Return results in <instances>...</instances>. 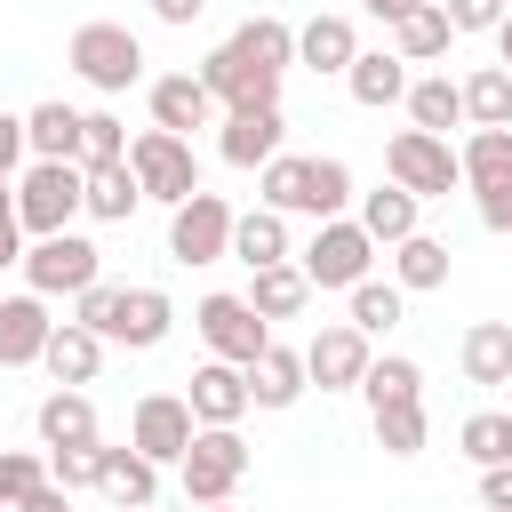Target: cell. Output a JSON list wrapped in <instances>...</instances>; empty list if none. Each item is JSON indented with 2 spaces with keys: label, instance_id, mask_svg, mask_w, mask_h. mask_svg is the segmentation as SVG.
<instances>
[{
  "label": "cell",
  "instance_id": "obj_1",
  "mask_svg": "<svg viewBox=\"0 0 512 512\" xmlns=\"http://www.w3.org/2000/svg\"><path fill=\"white\" fill-rule=\"evenodd\" d=\"M64 64H72L96 96H120V88L144 80V40H136L128 24H112V16H88V24L64 40Z\"/></svg>",
  "mask_w": 512,
  "mask_h": 512
},
{
  "label": "cell",
  "instance_id": "obj_2",
  "mask_svg": "<svg viewBox=\"0 0 512 512\" xmlns=\"http://www.w3.org/2000/svg\"><path fill=\"white\" fill-rule=\"evenodd\" d=\"M80 208H88V176H80V160H32V168H24V184H16V224H24L32 240L72 232Z\"/></svg>",
  "mask_w": 512,
  "mask_h": 512
},
{
  "label": "cell",
  "instance_id": "obj_3",
  "mask_svg": "<svg viewBox=\"0 0 512 512\" xmlns=\"http://www.w3.org/2000/svg\"><path fill=\"white\" fill-rule=\"evenodd\" d=\"M176 480H184V504H232V488L248 480V440H240V424H208V432H192Z\"/></svg>",
  "mask_w": 512,
  "mask_h": 512
},
{
  "label": "cell",
  "instance_id": "obj_4",
  "mask_svg": "<svg viewBox=\"0 0 512 512\" xmlns=\"http://www.w3.org/2000/svg\"><path fill=\"white\" fill-rule=\"evenodd\" d=\"M384 168H392V184L416 192V200H448V192L464 184L456 144H448V136H424V128H400V136L384 144Z\"/></svg>",
  "mask_w": 512,
  "mask_h": 512
},
{
  "label": "cell",
  "instance_id": "obj_5",
  "mask_svg": "<svg viewBox=\"0 0 512 512\" xmlns=\"http://www.w3.org/2000/svg\"><path fill=\"white\" fill-rule=\"evenodd\" d=\"M128 168H136L144 200H168V208H184L192 192H208V184H200L192 144H184V136H168V128H144V136L128 144Z\"/></svg>",
  "mask_w": 512,
  "mask_h": 512
},
{
  "label": "cell",
  "instance_id": "obj_6",
  "mask_svg": "<svg viewBox=\"0 0 512 512\" xmlns=\"http://www.w3.org/2000/svg\"><path fill=\"white\" fill-rule=\"evenodd\" d=\"M24 280H32V296H80V288L104 280V248L80 240V232H48V240L24 248Z\"/></svg>",
  "mask_w": 512,
  "mask_h": 512
},
{
  "label": "cell",
  "instance_id": "obj_7",
  "mask_svg": "<svg viewBox=\"0 0 512 512\" xmlns=\"http://www.w3.org/2000/svg\"><path fill=\"white\" fill-rule=\"evenodd\" d=\"M368 256H376V240L360 232V216H328V224L312 232V248H304V280L352 296V288L368 280Z\"/></svg>",
  "mask_w": 512,
  "mask_h": 512
},
{
  "label": "cell",
  "instance_id": "obj_8",
  "mask_svg": "<svg viewBox=\"0 0 512 512\" xmlns=\"http://www.w3.org/2000/svg\"><path fill=\"white\" fill-rule=\"evenodd\" d=\"M192 328H200V336H208V352H216V360H232V368H256V352L272 344V320H264L248 296H200Z\"/></svg>",
  "mask_w": 512,
  "mask_h": 512
},
{
  "label": "cell",
  "instance_id": "obj_9",
  "mask_svg": "<svg viewBox=\"0 0 512 512\" xmlns=\"http://www.w3.org/2000/svg\"><path fill=\"white\" fill-rule=\"evenodd\" d=\"M232 208H224V192H192L184 208H168V256L176 264H216V256H232Z\"/></svg>",
  "mask_w": 512,
  "mask_h": 512
},
{
  "label": "cell",
  "instance_id": "obj_10",
  "mask_svg": "<svg viewBox=\"0 0 512 512\" xmlns=\"http://www.w3.org/2000/svg\"><path fill=\"white\" fill-rule=\"evenodd\" d=\"M192 432H200V416H192V400H184V392H144V400H136V416H128V448H144L152 464H184Z\"/></svg>",
  "mask_w": 512,
  "mask_h": 512
},
{
  "label": "cell",
  "instance_id": "obj_11",
  "mask_svg": "<svg viewBox=\"0 0 512 512\" xmlns=\"http://www.w3.org/2000/svg\"><path fill=\"white\" fill-rule=\"evenodd\" d=\"M200 88H208L224 112H248V104H280V72H272V64H248L232 40L200 56Z\"/></svg>",
  "mask_w": 512,
  "mask_h": 512
},
{
  "label": "cell",
  "instance_id": "obj_12",
  "mask_svg": "<svg viewBox=\"0 0 512 512\" xmlns=\"http://www.w3.org/2000/svg\"><path fill=\"white\" fill-rule=\"evenodd\" d=\"M368 360H376V352H368V336H360L352 320H336V328H320V336L304 344V376H312L320 392H352V384L368 376Z\"/></svg>",
  "mask_w": 512,
  "mask_h": 512
},
{
  "label": "cell",
  "instance_id": "obj_13",
  "mask_svg": "<svg viewBox=\"0 0 512 512\" xmlns=\"http://www.w3.org/2000/svg\"><path fill=\"white\" fill-rule=\"evenodd\" d=\"M280 136H288L280 104H248V112H224V120H216V152H224L232 168H264V160H280Z\"/></svg>",
  "mask_w": 512,
  "mask_h": 512
},
{
  "label": "cell",
  "instance_id": "obj_14",
  "mask_svg": "<svg viewBox=\"0 0 512 512\" xmlns=\"http://www.w3.org/2000/svg\"><path fill=\"white\" fill-rule=\"evenodd\" d=\"M152 128H168L184 144H192V128H216V96L200 88V72H160L152 80Z\"/></svg>",
  "mask_w": 512,
  "mask_h": 512
},
{
  "label": "cell",
  "instance_id": "obj_15",
  "mask_svg": "<svg viewBox=\"0 0 512 512\" xmlns=\"http://www.w3.org/2000/svg\"><path fill=\"white\" fill-rule=\"evenodd\" d=\"M184 400H192L200 432H208V424H240V416L256 408V400H248V368H232V360H200V368H192V392H184Z\"/></svg>",
  "mask_w": 512,
  "mask_h": 512
},
{
  "label": "cell",
  "instance_id": "obj_16",
  "mask_svg": "<svg viewBox=\"0 0 512 512\" xmlns=\"http://www.w3.org/2000/svg\"><path fill=\"white\" fill-rule=\"evenodd\" d=\"M56 320H48V296H0V368H32L48 352Z\"/></svg>",
  "mask_w": 512,
  "mask_h": 512
},
{
  "label": "cell",
  "instance_id": "obj_17",
  "mask_svg": "<svg viewBox=\"0 0 512 512\" xmlns=\"http://www.w3.org/2000/svg\"><path fill=\"white\" fill-rule=\"evenodd\" d=\"M40 368H48L64 392H80V384H96V368H104V336L80 328V320H64V328L48 336V352H40Z\"/></svg>",
  "mask_w": 512,
  "mask_h": 512
},
{
  "label": "cell",
  "instance_id": "obj_18",
  "mask_svg": "<svg viewBox=\"0 0 512 512\" xmlns=\"http://www.w3.org/2000/svg\"><path fill=\"white\" fill-rule=\"evenodd\" d=\"M344 88H352V104H368V112L408 104V64H400L392 48H360V56H352V72H344Z\"/></svg>",
  "mask_w": 512,
  "mask_h": 512
},
{
  "label": "cell",
  "instance_id": "obj_19",
  "mask_svg": "<svg viewBox=\"0 0 512 512\" xmlns=\"http://www.w3.org/2000/svg\"><path fill=\"white\" fill-rule=\"evenodd\" d=\"M168 328H176V304H168V288H128V296H120V320H112V344H128V352H152Z\"/></svg>",
  "mask_w": 512,
  "mask_h": 512
},
{
  "label": "cell",
  "instance_id": "obj_20",
  "mask_svg": "<svg viewBox=\"0 0 512 512\" xmlns=\"http://www.w3.org/2000/svg\"><path fill=\"white\" fill-rule=\"evenodd\" d=\"M304 384H312V376H304V352H288V344H264L256 368H248V400H256V408H296Z\"/></svg>",
  "mask_w": 512,
  "mask_h": 512
},
{
  "label": "cell",
  "instance_id": "obj_21",
  "mask_svg": "<svg viewBox=\"0 0 512 512\" xmlns=\"http://www.w3.org/2000/svg\"><path fill=\"white\" fill-rule=\"evenodd\" d=\"M120 512H152V496H160V464L144 456V448H104V480H96Z\"/></svg>",
  "mask_w": 512,
  "mask_h": 512
},
{
  "label": "cell",
  "instance_id": "obj_22",
  "mask_svg": "<svg viewBox=\"0 0 512 512\" xmlns=\"http://www.w3.org/2000/svg\"><path fill=\"white\" fill-rule=\"evenodd\" d=\"M456 360H464V384H512V320H472Z\"/></svg>",
  "mask_w": 512,
  "mask_h": 512
},
{
  "label": "cell",
  "instance_id": "obj_23",
  "mask_svg": "<svg viewBox=\"0 0 512 512\" xmlns=\"http://www.w3.org/2000/svg\"><path fill=\"white\" fill-rule=\"evenodd\" d=\"M448 40H456V32H448V8H440V0H416V8L392 24V56H400V64H432V56H448Z\"/></svg>",
  "mask_w": 512,
  "mask_h": 512
},
{
  "label": "cell",
  "instance_id": "obj_24",
  "mask_svg": "<svg viewBox=\"0 0 512 512\" xmlns=\"http://www.w3.org/2000/svg\"><path fill=\"white\" fill-rule=\"evenodd\" d=\"M352 56H360L352 16H312V24L296 32V64H312V72H352Z\"/></svg>",
  "mask_w": 512,
  "mask_h": 512
},
{
  "label": "cell",
  "instance_id": "obj_25",
  "mask_svg": "<svg viewBox=\"0 0 512 512\" xmlns=\"http://www.w3.org/2000/svg\"><path fill=\"white\" fill-rule=\"evenodd\" d=\"M416 192H400V184H376V192H360V232L376 240V248H400L408 232H416Z\"/></svg>",
  "mask_w": 512,
  "mask_h": 512
},
{
  "label": "cell",
  "instance_id": "obj_26",
  "mask_svg": "<svg viewBox=\"0 0 512 512\" xmlns=\"http://www.w3.org/2000/svg\"><path fill=\"white\" fill-rule=\"evenodd\" d=\"M232 256H240L248 272L288 264V216H280V208H248V216L232 224Z\"/></svg>",
  "mask_w": 512,
  "mask_h": 512
},
{
  "label": "cell",
  "instance_id": "obj_27",
  "mask_svg": "<svg viewBox=\"0 0 512 512\" xmlns=\"http://www.w3.org/2000/svg\"><path fill=\"white\" fill-rule=\"evenodd\" d=\"M40 448H96V400L88 392H48L40 400Z\"/></svg>",
  "mask_w": 512,
  "mask_h": 512
},
{
  "label": "cell",
  "instance_id": "obj_28",
  "mask_svg": "<svg viewBox=\"0 0 512 512\" xmlns=\"http://www.w3.org/2000/svg\"><path fill=\"white\" fill-rule=\"evenodd\" d=\"M80 176H88V216L128 224V216L144 208V184H136V168H128V160H104V168H80Z\"/></svg>",
  "mask_w": 512,
  "mask_h": 512
},
{
  "label": "cell",
  "instance_id": "obj_29",
  "mask_svg": "<svg viewBox=\"0 0 512 512\" xmlns=\"http://www.w3.org/2000/svg\"><path fill=\"white\" fill-rule=\"evenodd\" d=\"M248 304H256L264 320H296V312L312 304V280H304V264H272V272H248Z\"/></svg>",
  "mask_w": 512,
  "mask_h": 512
},
{
  "label": "cell",
  "instance_id": "obj_30",
  "mask_svg": "<svg viewBox=\"0 0 512 512\" xmlns=\"http://www.w3.org/2000/svg\"><path fill=\"white\" fill-rule=\"evenodd\" d=\"M24 144L40 160H80V112L72 104H32L24 112Z\"/></svg>",
  "mask_w": 512,
  "mask_h": 512
},
{
  "label": "cell",
  "instance_id": "obj_31",
  "mask_svg": "<svg viewBox=\"0 0 512 512\" xmlns=\"http://www.w3.org/2000/svg\"><path fill=\"white\" fill-rule=\"evenodd\" d=\"M368 424H376V448L384 456H424V432H432L424 400H384V408H368Z\"/></svg>",
  "mask_w": 512,
  "mask_h": 512
},
{
  "label": "cell",
  "instance_id": "obj_32",
  "mask_svg": "<svg viewBox=\"0 0 512 512\" xmlns=\"http://www.w3.org/2000/svg\"><path fill=\"white\" fill-rule=\"evenodd\" d=\"M408 120H416L424 136H448V128L464 120V88L440 80V72H432V80H408Z\"/></svg>",
  "mask_w": 512,
  "mask_h": 512
},
{
  "label": "cell",
  "instance_id": "obj_33",
  "mask_svg": "<svg viewBox=\"0 0 512 512\" xmlns=\"http://www.w3.org/2000/svg\"><path fill=\"white\" fill-rule=\"evenodd\" d=\"M392 280H400V288H448V240L408 232V240L392 248Z\"/></svg>",
  "mask_w": 512,
  "mask_h": 512
},
{
  "label": "cell",
  "instance_id": "obj_34",
  "mask_svg": "<svg viewBox=\"0 0 512 512\" xmlns=\"http://www.w3.org/2000/svg\"><path fill=\"white\" fill-rule=\"evenodd\" d=\"M464 120L472 128H512V72L504 64H480L464 80Z\"/></svg>",
  "mask_w": 512,
  "mask_h": 512
},
{
  "label": "cell",
  "instance_id": "obj_35",
  "mask_svg": "<svg viewBox=\"0 0 512 512\" xmlns=\"http://www.w3.org/2000/svg\"><path fill=\"white\" fill-rule=\"evenodd\" d=\"M456 160H464V184H472V192L512 184V128H472V144H464Z\"/></svg>",
  "mask_w": 512,
  "mask_h": 512
},
{
  "label": "cell",
  "instance_id": "obj_36",
  "mask_svg": "<svg viewBox=\"0 0 512 512\" xmlns=\"http://www.w3.org/2000/svg\"><path fill=\"white\" fill-rule=\"evenodd\" d=\"M352 208V168L344 160H328V152H312V168H304V216H344Z\"/></svg>",
  "mask_w": 512,
  "mask_h": 512
},
{
  "label": "cell",
  "instance_id": "obj_37",
  "mask_svg": "<svg viewBox=\"0 0 512 512\" xmlns=\"http://www.w3.org/2000/svg\"><path fill=\"white\" fill-rule=\"evenodd\" d=\"M360 392H368V408H384V400H424V368L400 360V352H384V360H368Z\"/></svg>",
  "mask_w": 512,
  "mask_h": 512
},
{
  "label": "cell",
  "instance_id": "obj_38",
  "mask_svg": "<svg viewBox=\"0 0 512 512\" xmlns=\"http://www.w3.org/2000/svg\"><path fill=\"white\" fill-rule=\"evenodd\" d=\"M304 152H280V160H264L256 168V184H264V208H280V216H304Z\"/></svg>",
  "mask_w": 512,
  "mask_h": 512
},
{
  "label": "cell",
  "instance_id": "obj_39",
  "mask_svg": "<svg viewBox=\"0 0 512 512\" xmlns=\"http://www.w3.org/2000/svg\"><path fill=\"white\" fill-rule=\"evenodd\" d=\"M400 304H408L400 280H360V288H352V328H360V336H384V328L400 320Z\"/></svg>",
  "mask_w": 512,
  "mask_h": 512
},
{
  "label": "cell",
  "instance_id": "obj_40",
  "mask_svg": "<svg viewBox=\"0 0 512 512\" xmlns=\"http://www.w3.org/2000/svg\"><path fill=\"white\" fill-rule=\"evenodd\" d=\"M464 456L488 472V464H512V416H496V408H480V416H464Z\"/></svg>",
  "mask_w": 512,
  "mask_h": 512
},
{
  "label": "cell",
  "instance_id": "obj_41",
  "mask_svg": "<svg viewBox=\"0 0 512 512\" xmlns=\"http://www.w3.org/2000/svg\"><path fill=\"white\" fill-rule=\"evenodd\" d=\"M40 488H48V456H32V448H0V512L32 504Z\"/></svg>",
  "mask_w": 512,
  "mask_h": 512
},
{
  "label": "cell",
  "instance_id": "obj_42",
  "mask_svg": "<svg viewBox=\"0 0 512 512\" xmlns=\"http://www.w3.org/2000/svg\"><path fill=\"white\" fill-rule=\"evenodd\" d=\"M104 160H128V128L112 112H80V168H104Z\"/></svg>",
  "mask_w": 512,
  "mask_h": 512
},
{
  "label": "cell",
  "instance_id": "obj_43",
  "mask_svg": "<svg viewBox=\"0 0 512 512\" xmlns=\"http://www.w3.org/2000/svg\"><path fill=\"white\" fill-rule=\"evenodd\" d=\"M48 480H56L64 496L96 488V480H104V440H96V448H48Z\"/></svg>",
  "mask_w": 512,
  "mask_h": 512
},
{
  "label": "cell",
  "instance_id": "obj_44",
  "mask_svg": "<svg viewBox=\"0 0 512 512\" xmlns=\"http://www.w3.org/2000/svg\"><path fill=\"white\" fill-rule=\"evenodd\" d=\"M120 296H128V288H112V280H96V288H80V296H72V320H80V328H96V336L112 344V320H120Z\"/></svg>",
  "mask_w": 512,
  "mask_h": 512
},
{
  "label": "cell",
  "instance_id": "obj_45",
  "mask_svg": "<svg viewBox=\"0 0 512 512\" xmlns=\"http://www.w3.org/2000/svg\"><path fill=\"white\" fill-rule=\"evenodd\" d=\"M448 8V32H496L504 24V0H440Z\"/></svg>",
  "mask_w": 512,
  "mask_h": 512
},
{
  "label": "cell",
  "instance_id": "obj_46",
  "mask_svg": "<svg viewBox=\"0 0 512 512\" xmlns=\"http://www.w3.org/2000/svg\"><path fill=\"white\" fill-rule=\"evenodd\" d=\"M480 200V224L488 232H512V184H488V192H472Z\"/></svg>",
  "mask_w": 512,
  "mask_h": 512
},
{
  "label": "cell",
  "instance_id": "obj_47",
  "mask_svg": "<svg viewBox=\"0 0 512 512\" xmlns=\"http://www.w3.org/2000/svg\"><path fill=\"white\" fill-rule=\"evenodd\" d=\"M24 152H32V144H24V120H16V112H0V184L16 176V160H24Z\"/></svg>",
  "mask_w": 512,
  "mask_h": 512
},
{
  "label": "cell",
  "instance_id": "obj_48",
  "mask_svg": "<svg viewBox=\"0 0 512 512\" xmlns=\"http://www.w3.org/2000/svg\"><path fill=\"white\" fill-rule=\"evenodd\" d=\"M480 504L488 512H512V464H488L480 472Z\"/></svg>",
  "mask_w": 512,
  "mask_h": 512
},
{
  "label": "cell",
  "instance_id": "obj_49",
  "mask_svg": "<svg viewBox=\"0 0 512 512\" xmlns=\"http://www.w3.org/2000/svg\"><path fill=\"white\" fill-rule=\"evenodd\" d=\"M200 8H208V0H152L160 24H200Z\"/></svg>",
  "mask_w": 512,
  "mask_h": 512
},
{
  "label": "cell",
  "instance_id": "obj_50",
  "mask_svg": "<svg viewBox=\"0 0 512 512\" xmlns=\"http://www.w3.org/2000/svg\"><path fill=\"white\" fill-rule=\"evenodd\" d=\"M0 264H24V224L0 216Z\"/></svg>",
  "mask_w": 512,
  "mask_h": 512
},
{
  "label": "cell",
  "instance_id": "obj_51",
  "mask_svg": "<svg viewBox=\"0 0 512 512\" xmlns=\"http://www.w3.org/2000/svg\"><path fill=\"white\" fill-rule=\"evenodd\" d=\"M16 512H72V496H64V488H56V480H48V488H40V496H32V504H16Z\"/></svg>",
  "mask_w": 512,
  "mask_h": 512
},
{
  "label": "cell",
  "instance_id": "obj_52",
  "mask_svg": "<svg viewBox=\"0 0 512 512\" xmlns=\"http://www.w3.org/2000/svg\"><path fill=\"white\" fill-rule=\"evenodd\" d=\"M360 8H368V16H384V24H400V16L416 8V0H360Z\"/></svg>",
  "mask_w": 512,
  "mask_h": 512
},
{
  "label": "cell",
  "instance_id": "obj_53",
  "mask_svg": "<svg viewBox=\"0 0 512 512\" xmlns=\"http://www.w3.org/2000/svg\"><path fill=\"white\" fill-rule=\"evenodd\" d=\"M496 48H504V72H512V8H504V24H496Z\"/></svg>",
  "mask_w": 512,
  "mask_h": 512
},
{
  "label": "cell",
  "instance_id": "obj_54",
  "mask_svg": "<svg viewBox=\"0 0 512 512\" xmlns=\"http://www.w3.org/2000/svg\"><path fill=\"white\" fill-rule=\"evenodd\" d=\"M0 216H16V192H8V184H0Z\"/></svg>",
  "mask_w": 512,
  "mask_h": 512
},
{
  "label": "cell",
  "instance_id": "obj_55",
  "mask_svg": "<svg viewBox=\"0 0 512 512\" xmlns=\"http://www.w3.org/2000/svg\"><path fill=\"white\" fill-rule=\"evenodd\" d=\"M192 512H232V504H192Z\"/></svg>",
  "mask_w": 512,
  "mask_h": 512
}]
</instances>
